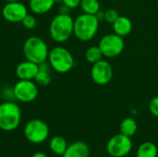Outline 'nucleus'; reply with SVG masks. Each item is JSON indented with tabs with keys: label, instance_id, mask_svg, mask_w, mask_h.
I'll return each mask as SVG.
<instances>
[{
	"label": "nucleus",
	"instance_id": "nucleus-1",
	"mask_svg": "<svg viewBox=\"0 0 158 157\" xmlns=\"http://www.w3.org/2000/svg\"><path fill=\"white\" fill-rule=\"evenodd\" d=\"M99 24L94 15L82 13L74 19L73 34L81 42H89L97 34Z\"/></svg>",
	"mask_w": 158,
	"mask_h": 157
},
{
	"label": "nucleus",
	"instance_id": "nucleus-2",
	"mask_svg": "<svg viewBox=\"0 0 158 157\" xmlns=\"http://www.w3.org/2000/svg\"><path fill=\"white\" fill-rule=\"evenodd\" d=\"M73 27L74 19L70 15L58 14L50 22L49 33L55 42L65 43L72 36Z\"/></svg>",
	"mask_w": 158,
	"mask_h": 157
},
{
	"label": "nucleus",
	"instance_id": "nucleus-3",
	"mask_svg": "<svg viewBox=\"0 0 158 157\" xmlns=\"http://www.w3.org/2000/svg\"><path fill=\"white\" fill-rule=\"evenodd\" d=\"M49 51L46 43L39 36H31L27 38L23 44L25 58L38 65L47 61Z\"/></svg>",
	"mask_w": 158,
	"mask_h": 157
},
{
	"label": "nucleus",
	"instance_id": "nucleus-4",
	"mask_svg": "<svg viewBox=\"0 0 158 157\" xmlns=\"http://www.w3.org/2000/svg\"><path fill=\"white\" fill-rule=\"evenodd\" d=\"M48 63L52 69L57 73H68L75 65V60L69 50L63 46H56L49 51Z\"/></svg>",
	"mask_w": 158,
	"mask_h": 157
},
{
	"label": "nucleus",
	"instance_id": "nucleus-5",
	"mask_svg": "<svg viewBox=\"0 0 158 157\" xmlns=\"http://www.w3.org/2000/svg\"><path fill=\"white\" fill-rule=\"evenodd\" d=\"M21 111L13 101H6L0 105V129L5 131H13L20 124Z\"/></svg>",
	"mask_w": 158,
	"mask_h": 157
},
{
	"label": "nucleus",
	"instance_id": "nucleus-6",
	"mask_svg": "<svg viewBox=\"0 0 158 157\" xmlns=\"http://www.w3.org/2000/svg\"><path fill=\"white\" fill-rule=\"evenodd\" d=\"M98 46L105 57L114 58L121 55L125 47V42L123 37L113 32L104 35L100 39Z\"/></svg>",
	"mask_w": 158,
	"mask_h": 157
},
{
	"label": "nucleus",
	"instance_id": "nucleus-7",
	"mask_svg": "<svg viewBox=\"0 0 158 157\" xmlns=\"http://www.w3.org/2000/svg\"><path fill=\"white\" fill-rule=\"evenodd\" d=\"M24 136L31 143H42L49 136V127L42 119H31L24 127Z\"/></svg>",
	"mask_w": 158,
	"mask_h": 157
},
{
	"label": "nucleus",
	"instance_id": "nucleus-8",
	"mask_svg": "<svg viewBox=\"0 0 158 157\" xmlns=\"http://www.w3.org/2000/svg\"><path fill=\"white\" fill-rule=\"evenodd\" d=\"M132 150L131 139L121 133L112 136L106 143V151L112 157L127 156Z\"/></svg>",
	"mask_w": 158,
	"mask_h": 157
},
{
	"label": "nucleus",
	"instance_id": "nucleus-9",
	"mask_svg": "<svg viewBox=\"0 0 158 157\" xmlns=\"http://www.w3.org/2000/svg\"><path fill=\"white\" fill-rule=\"evenodd\" d=\"M15 99L21 103H31L38 96V86L33 81L19 80L13 87Z\"/></svg>",
	"mask_w": 158,
	"mask_h": 157
},
{
	"label": "nucleus",
	"instance_id": "nucleus-10",
	"mask_svg": "<svg viewBox=\"0 0 158 157\" xmlns=\"http://www.w3.org/2000/svg\"><path fill=\"white\" fill-rule=\"evenodd\" d=\"M114 70L112 65L104 59L93 64L91 68V78L93 81L100 86L108 84L113 78Z\"/></svg>",
	"mask_w": 158,
	"mask_h": 157
},
{
	"label": "nucleus",
	"instance_id": "nucleus-11",
	"mask_svg": "<svg viewBox=\"0 0 158 157\" xmlns=\"http://www.w3.org/2000/svg\"><path fill=\"white\" fill-rule=\"evenodd\" d=\"M27 14H28L27 6L19 1L6 2L2 8L3 18L6 21L11 23L21 22Z\"/></svg>",
	"mask_w": 158,
	"mask_h": 157
},
{
	"label": "nucleus",
	"instance_id": "nucleus-12",
	"mask_svg": "<svg viewBox=\"0 0 158 157\" xmlns=\"http://www.w3.org/2000/svg\"><path fill=\"white\" fill-rule=\"evenodd\" d=\"M39 69V65L30 60L20 62L16 68V75L19 80L33 81Z\"/></svg>",
	"mask_w": 158,
	"mask_h": 157
},
{
	"label": "nucleus",
	"instance_id": "nucleus-13",
	"mask_svg": "<svg viewBox=\"0 0 158 157\" xmlns=\"http://www.w3.org/2000/svg\"><path fill=\"white\" fill-rule=\"evenodd\" d=\"M62 157H90L89 145L81 141L74 142L68 145Z\"/></svg>",
	"mask_w": 158,
	"mask_h": 157
},
{
	"label": "nucleus",
	"instance_id": "nucleus-14",
	"mask_svg": "<svg viewBox=\"0 0 158 157\" xmlns=\"http://www.w3.org/2000/svg\"><path fill=\"white\" fill-rule=\"evenodd\" d=\"M112 26L114 32L121 37L129 35L132 31V22L126 16H119Z\"/></svg>",
	"mask_w": 158,
	"mask_h": 157
},
{
	"label": "nucleus",
	"instance_id": "nucleus-15",
	"mask_svg": "<svg viewBox=\"0 0 158 157\" xmlns=\"http://www.w3.org/2000/svg\"><path fill=\"white\" fill-rule=\"evenodd\" d=\"M51 66L48 62H44L39 64V69L38 72L34 78V81L37 85L41 86H47L50 84L52 81L51 77Z\"/></svg>",
	"mask_w": 158,
	"mask_h": 157
},
{
	"label": "nucleus",
	"instance_id": "nucleus-16",
	"mask_svg": "<svg viewBox=\"0 0 158 157\" xmlns=\"http://www.w3.org/2000/svg\"><path fill=\"white\" fill-rule=\"evenodd\" d=\"M55 4V0H30L29 7L32 13L41 15L50 11Z\"/></svg>",
	"mask_w": 158,
	"mask_h": 157
},
{
	"label": "nucleus",
	"instance_id": "nucleus-17",
	"mask_svg": "<svg viewBox=\"0 0 158 157\" xmlns=\"http://www.w3.org/2000/svg\"><path fill=\"white\" fill-rule=\"evenodd\" d=\"M119 129H120V133L121 134L131 138L137 132L138 124H137V122H136V120L134 118H126L121 121Z\"/></svg>",
	"mask_w": 158,
	"mask_h": 157
},
{
	"label": "nucleus",
	"instance_id": "nucleus-18",
	"mask_svg": "<svg viewBox=\"0 0 158 157\" xmlns=\"http://www.w3.org/2000/svg\"><path fill=\"white\" fill-rule=\"evenodd\" d=\"M49 148L55 155L62 156L68 148V143L65 138H63L62 136L56 135L51 139L49 143Z\"/></svg>",
	"mask_w": 158,
	"mask_h": 157
},
{
	"label": "nucleus",
	"instance_id": "nucleus-19",
	"mask_svg": "<svg viewBox=\"0 0 158 157\" xmlns=\"http://www.w3.org/2000/svg\"><path fill=\"white\" fill-rule=\"evenodd\" d=\"M157 146L152 142L143 143L137 149V157H157Z\"/></svg>",
	"mask_w": 158,
	"mask_h": 157
},
{
	"label": "nucleus",
	"instance_id": "nucleus-20",
	"mask_svg": "<svg viewBox=\"0 0 158 157\" xmlns=\"http://www.w3.org/2000/svg\"><path fill=\"white\" fill-rule=\"evenodd\" d=\"M80 6L83 13L95 15L100 10V3L98 0H81Z\"/></svg>",
	"mask_w": 158,
	"mask_h": 157
},
{
	"label": "nucleus",
	"instance_id": "nucleus-21",
	"mask_svg": "<svg viewBox=\"0 0 158 157\" xmlns=\"http://www.w3.org/2000/svg\"><path fill=\"white\" fill-rule=\"evenodd\" d=\"M103 56H104L102 54V51L98 45L90 46L85 52V58H86L87 62L90 64H94V63L100 61L101 59H103Z\"/></svg>",
	"mask_w": 158,
	"mask_h": 157
},
{
	"label": "nucleus",
	"instance_id": "nucleus-22",
	"mask_svg": "<svg viewBox=\"0 0 158 157\" xmlns=\"http://www.w3.org/2000/svg\"><path fill=\"white\" fill-rule=\"evenodd\" d=\"M23 27L27 30H32L35 28L36 24H37V20H36V18L31 15V14H27L24 19H22L21 21Z\"/></svg>",
	"mask_w": 158,
	"mask_h": 157
},
{
	"label": "nucleus",
	"instance_id": "nucleus-23",
	"mask_svg": "<svg viewBox=\"0 0 158 157\" xmlns=\"http://www.w3.org/2000/svg\"><path fill=\"white\" fill-rule=\"evenodd\" d=\"M119 16L118 12L114 8H109L105 11V20L109 24H113Z\"/></svg>",
	"mask_w": 158,
	"mask_h": 157
},
{
	"label": "nucleus",
	"instance_id": "nucleus-24",
	"mask_svg": "<svg viewBox=\"0 0 158 157\" xmlns=\"http://www.w3.org/2000/svg\"><path fill=\"white\" fill-rule=\"evenodd\" d=\"M148 108L153 116L158 118V96H155L151 99V101L149 102Z\"/></svg>",
	"mask_w": 158,
	"mask_h": 157
},
{
	"label": "nucleus",
	"instance_id": "nucleus-25",
	"mask_svg": "<svg viewBox=\"0 0 158 157\" xmlns=\"http://www.w3.org/2000/svg\"><path fill=\"white\" fill-rule=\"evenodd\" d=\"M81 1V0H62V4L66 5L70 9H73V8H76V7L80 6Z\"/></svg>",
	"mask_w": 158,
	"mask_h": 157
},
{
	"label": "nucleus",
	"instance_id": "nucleus-26",
	"mask_svg": "<svg viewBox=\"0 0 158 157\" xmlns=\"http://www.w3.org/2000/svg\"><path fill=\"white\" fill-rule=\"evenodd\" d=\"M70 8L69 6H67L66 5L62 4L60 6H59V9H58V14H64V15H70Z\"/></svg>",
	"mask_w": 158,
	"mask_h": 157
},
{
	"label": "nucleus",
	"instance_id": "nucleus-27",
	"mask_svg": "<svg viewBox=\"0 0 158 157\" xmlns=\"http://www.w3.org/2000/svg\"><path fill=\"white\" fill-rule=\"evenodd\" d=\"M94 16H95V17H96V19L99 20V22H101V21L105 20V11L99 10V11H98Z\"/></svg>",
	"mask_w": 158,
	"mask_h": 157
},
{
	"label": "nucleus",
	"instance_id": "nucleus-28",
	"mask_svg": "<svg viewBox=\"0 0 158 157\" xmlns=\"http://www.w3.org/2000/svg\"><path fill=\"white\" fill-rule=\"evenodd\" d=\"M31 157H48L44 153H42V152H37L35 153L34 155H32Z\"/></svg>",
	"mask_w": 158,
	"mask_h": 157
},
{
	"label": "nucleus",
	"instance_id": "nucleus-29",
	"mask_svg": "<svg viewBox=\"0 0 158 157\" xmlns=\"http://www.w3.org/2000/svg\"><path fill=\"white\" fill-rule=\"evenodd\" d=\"M6 2H15V1H20V0H4Z\"/></svg>",
	"mask_w": 158,
	"mask_h": 157
},
{
	"label": "nucleus",
	"instance_id": "nucleus-30",
	"mask_svg": "<svg viewBox=\"0 0 158 157\" xmlns=\"http://www.w3.org/2000/svg\"><path fill=\"white\" fill-rule=\"evenodd\" d=\"M56 3H62V0H55Z\"/></svg>",
	"mask_w": 158,
	"mask_h": 157
},
{
	"label": "nucleus",
	"instance_id": "nucleus-31",
	"mask_svg": "<svg viewBox=\"0 0 158 157\" xmlns=\"http://www.w3.org/2000/svg\"><path fill=\"white\" fill-rule=\"evenodd\" d=\"M0 157H2V156H0Z\"/></svg>",
	"mask_w": 158,
	"mask_h": 157
}]
</instances>
